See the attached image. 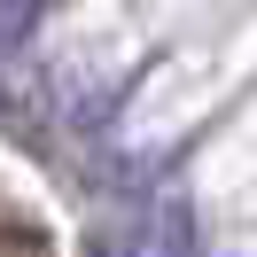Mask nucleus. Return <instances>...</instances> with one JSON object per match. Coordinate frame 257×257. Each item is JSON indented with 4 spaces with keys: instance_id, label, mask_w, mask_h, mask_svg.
Returning <instances> with one entry per match:
<instances>
[{
    "instance_id": "1",
    "label": "nucleus",
    "mask_w": 257,
    "mask_h": 257,
    "mask_svg": "<svg viewBox=\"0 0 257 257\" xmlns=\"http://www.w3.org/2000/svg\"><path fill=\"white\" fill-rule=\"evenodd\" d=\"M117 257H203V241H195L187 210L156 203V210H141V218L125 226V241H117Z\"/></svg>"
},
{
    "instance_id": "3",
    "label": "nucleus",
    "mask_w": 257,
    "mask_h": 257,
    "mask_svg": "<svg viewBox=\"0 0 257 257\" xmlns=\"http://www.w3.org/2000/svg\"><path fill=\"white\" fill-rule=\"evenodd\" d=\"M0 109H8V94H0Z\"/></svg>"
},
{
    "instance_id": "2",
    "label": "nucleus",
    "mask_w": 257,
    "mask_h": 257,
    "mask_svg": "<svg viewBox=\"0 0 257 257\" xmlns=\"http://www.w3.org/2000/svg\"><path fill=\"white\" fill-rule=\"evenodd\" d=\"M32 16H39V0H0V47L32 32Z\"/></svg>"
}]
</instances>
